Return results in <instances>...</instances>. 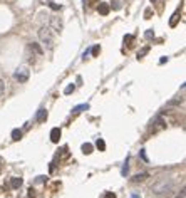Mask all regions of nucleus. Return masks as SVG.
I'll list each match as a JSON object with an SVG mask.
<instances>
[{
	"instance_id": "nucleus-1",
	"label": "nucleus",
	"mask_w": 186,
	"mask_h": 198,
	"mask_svg": "<svg viewBox=\"0 0 186 198\" xmlns=\"http://www.w3.org/2000/svg\"><path fill=\"white\" fill-rule=\"evenodd\" d=\"M174 188V181L171 178H159V180L151 186V191H154L159 197H164V195L171 193Z\"/></svg>"
},
{
	"instance_id": "nucleus-2",
	"label": "nucleus",
	"mask_w": 186,
	"mask_h": 198,
	"mask_svg": "<svg viewBox=\"0 0 186 198\" xmlns=\"http://www.w3.org/2000/svg\"><path fill=\"white\" fill-rule=\"evenodd\" d=\"M39 39H40V42L49 49L52 51L55 46V40H54V34H52V29L49 25H42L39 29Z\"/></svg>"
},
{
	"instance_id": "nucleus-3",
	"label": "nucleus",
	"mask_w": 186,
	"mask_h": 198,
	"mask_svg": "<svg viewBox=\"0 0 186 198\" xmlns=\"http://www.w3.org/2000/svg\"><path fill=\"white\" fill-rule=\"evenodd\" d=\"M30 76V71L27 67H19L17 71L13 72V79L19 81V82H27Z\"/></svg>"
},
{
	"instance_id": "nucleus-4",
	"label": "nucleus",
	"mask_w": 186,
	"mask_h": 198,
	"mask_svg": "<svg viewBox=\"0 0 186 198\" xmlns=\"http://www.w3.org/2000/svg\"><path fill=\"white\" fill-rule=\"evenodd\" d=\"M52 29V32H57V34H60L64 29V22L60 17H57V15H52L51 17V25H49Z\"/></svg>"
},
{
	"instance_id": "nucleus-5",
	"label": "nucleus",
	"mask_w": 186,
	"mask_h": 198,
	"mask_svg": "<svg viewBox=\"0 0 186 198\" xmlns=\"http://www.w3.org/2000/svg\"><path fill=\"white\" fill-rule=\"evenodd\" d=\"M97 12L101 13V15H107V13L111 12V5L106 4V2H101V4H99V7H97Z\"/></svg>"
},
{
	"instance_id": "nucleus-6",
	"label": "nucleus",
	"mask_w": 186,
	"mask_h": 198,
	"mask_svg": "<svg viewBox=\"0 0 186 198\" xmlns=\"http://www.w3.org/2000/svg\"><path fill=\"white\" fill-rule=\"evenodd\" d=\"M59 139H60V129H59V128H52V131H51V141H52V143H59Z\"/></svg>"
},
{
	"instance_id": "nucleus-7",
	"label": "nucleus",
	"mask_w": 186,
	"mask_h": 198,
	"mask_svg": "<svg viewBox=\"0 0 186 198\" xmlns=\"http://www.w3.org/2000/svg\"><path fill=\"white\" fill-rule=\"evenodd\" d=\"M37 123H45L47 121V111L45 109H39V113H37Z\"/></svg>"
},
{
	"instance_id": "nucleus-8",
	"label": "nucleus",
	"mask_w": 186,
	"mask_h": 198,
	"mask_svg": "<svg viewBox=\"0 0 186 198\" xmlns=\"http://www.w3.org/2000/svg\"><path fill=\"white\" fill-rule=\"evenodd\" d=\"M22 183H24V180L19 178V176H13L12 180H10V186H12V188H20Z\"/></svg>"
},
{
	"instance_id": "nucleus-9",
	"label": "nucleus",
	"mask_w": 186,
	"mask_h": 198,
	"mask_svg": "<svg viewBox=\"0 0 186 198\" xmlns=\"http://www.w3.org/2000/svg\"><path fill=\"white\" fill-rule=\"evenodd\" d=\"M153 124H156V129H163V128L166 126L164 124V121L161 119V116H158V118H154V121H153ZM154 129V131H156Z\"/></svg>"
},
{
	"instance_id": "nucleus-10",
	"label": "nucleus",
	"mask_w": 186,
	"mask_h": 198,
	"mask_svg": "<svg viewBox=\"0 0 186 198\" xmlns=\"http://www.w3.org/2000/svg\"><path fill=\"white\" fill-rule=\"evenodd\" d=\"M178 20H179V12H174L173 17L169 19V27H176Z\"/></svg>"
},
{
	"instance_id": "nucleus-11",
	"label": "nucleus",
	"mask_w": 186,
	"mask_h": 198,
	"mask_svg": "<svg viewBox=\"0 0 186 198\" xmlns=\"http://www.w3.org/2000/svg\"><path fill=\"white\" fill-rule=\"evenodd\" d=\"M87 109H89V104H79V106H76V108L72 109V113L77 114V113H82V111H87Z\"/></svg>"
},
{
	"instance_id": "nucleus-12",
	"label": "nucleus",
	"mask_w": 186,
	"mask_h": 198,
	"mask_svg": "<svg viewBox=\"0 0 186 198\" xmlns=\"http://www.w3.org/2000/svg\"><path fill=\"white\" fill-rule=\"evenodd\" d=\"M146 178H148V173H138V175H134V176H132V181H136V183H138V181H144Z\"/></svg>"
},
{
	"instance_id": "nucleus-13",
	"label": "nucleus",
	"mask_w": 186,
	"mask_h": 198,
	"mask_svg": "<svg viewBox=\"0 0 186 198\" xmlns=\"http://www.w3.org/2000/svg\"><path fill=\"white\" fill-rule=\"evenodd\" d=\"M92 144L91 143H84L82 144V153H84V155H91V153H92Z\"/></svg>"
},
{
	"instance_id": "nucleus-14",
	"label": "nucleus",
	"mask_w": 186,
	"mask_h": 198,
	"mask_svg": "<svg viewBox=\"0 0 186 198\" xmlns=\"http://www.w3.org/2000/svg\"><path fill=\"white\" fill-rule=\"evenodd\" d=\"M30 49H32V51H34L35 52V54H39V55H42V47H40V46H39V44H35V42H32V44H30Z\"/></svg>"
},
{
	"instance_id": "nucleus-15",
	"label": "nucleus",
	"mask_w": 186,
	"mask_h": 198,
	"mask_svg": "<svg viewBox=\"0 0 186 198\" xmlns=\"http://www.w3.org/2000/svg\"><path fill=\"white\" fill-rule=\"evenodd\" d=\"M96 146H97L99 151H106V143H104V139H102V138H97V141H96Z\"/></svg>"
},
{
	"instance_id": "nucleus-16",
	"label": "nucleus",
	"mask_w": 186,
	"mask_h": 198,
	"mask_svg": "<svg viewBox=\"0 0 186 198\" xmlns=\"http://www.w3.org/2000/svg\"><path fill=\"white\" fill-rule=\"evenodd\" d=\"M12 139L13 141H20L22 139V131L20 129H13L12 131Z\"/></svg>"
},
{
	"instance_id": "nucleus-17",
	"label": "nucleus",
	"mask_w": 186,
	"mask_h": 198,
	"mask_svg": "<svg viewBox=\"0 0 186 198\" xmlns=\"http://www.w3.org/2000/svg\"><path fill=\"white\" fill-rule=\"evenodd\" d=\"M127 171H129V158H126V161H124L123 170H121V175H123V176H126V175H127Z\"/></svg>"
},
{
	"instance_id": "nucleus-18",
	"label": "nucleus",
	"mask_w": 186,
	"mask_h": 198,
	"mask_svg": "<svg viewBox=\"0 0 186 198\" xmlns=\"http://www.w3.org/2000/svg\"><path fill=\"white\" fill-rule=\"evenodd\" d=\"M132 40H134V35H124V44H126L127 47L132 46Z\"/></svg>"
},
{
	"instance_id": "nucleus-19",
	"label": "nucleus",
	"mask_w": 186,
	"mask_h": 198,
	"mask_svg": "<svg viewBox=\"0 0 186 198\" xmlns=\"http://www.w3.org/2000/svg\"><path fill=\"white\" fill-rule=\"evenodd\" d=\"M74 89H76V86H74V84H69L67 87L64 89V94H71V93H74Z\"/></svg>"
},
{
	"instance_id": "nucleus-20",
	"label": "nucleus",
	"mask_w": 186,
	"mask_h": 198,
	"mask_svg": "<svg viewBox=\"0 0 186 198\" xmlns=\"http://www.w3.org/2000/svg\"><path fill=\"white\" fill-rule=\"evenodd\" d=\"M148 51H149L148 47H144V49H143V51H141V52H138V59H143L144 55L148 54Z\"/></svg>"
},
{
	"instance_id": "nucleus-21",
	"label": "nucleus",
	"mask_w": 186,
	"mask_h": 198,
	"mask_svg": "<svg viewBox=\"0 0 186 198\" xmlns=\"http://www.w3.org/2000/svg\"><path fill=\"white\" fill-rule=\"evenodd\" d=\"M174 198H186V190H185V188H181V191H179V193H178Z\"/></svg>"
},
{
	"instance_id": "nucleus-22",
	"label": "nucleus",
	"mask_w": 186,
	"mask_h": 198,
	"mask_svg": "<svg viewBox=\"0 0 186 198\" xmlns=\"http://www.w3.org/2000/svg\"><path fill=\"white\" fill-rule=\"evenodd\" d=\"M139 156H141V160H143V161H149V160H148V156H146V151H144V149H141V151H139Z\"/></svg>"
},
{
	"instance_id": "nucleus-23",
	"label": "nucleus",
	"mask_w": 186,
	"mask_h": 198,
	"mask_svg": "<svg viewBox=\"0 0 186 198\" xmlns=\"http://www.w3.org/2000/svg\"><path fill=\"white\" fill-rule=\"evenodd\" d=\"M112 9H114V10H119V9H121V2L114 0V2H112Z\"/></svg>"
},
{
	"instance_id": "nucleus-24",
	"label": "nucleus",
	"mask_w": 186,
	"mask_h": 198,
	"mask_svg": "<svg viewBox=\"0 0 186 198\" xmlns=\"http://www.w3.org/2000/svg\"><path fill=\"white\" fill-rule=\"evenodd\" d=\"M144 37H146V39H153V37H154V32H153V30H146Z\"/></svg>"
},
{
	"instance_id": "nucleus-25",
	"label": "nucleus",
	"mask_w": 186,
	"mask_h": 198,
	"mask_svg": "<svg viewBox=\"0 0 186 198\" xmlns=\"http://www.w3.org/2000/svg\"><path fill=\"white\" fill-rule=\"evenodd\" d=\"M99 52H101V47H99V46H94L92 47V55H97Z\"/></svg>"
},
{
	"instance_id": "nucleus-26",
	"label": "nucleus",
	"mask_w": 186,
	"mask_h": 198,
	"mask_svg": "<svg viewBox=\"0 0 186 198\" xmlns=\"http://www.w3.org/2000/svg\"><path fill=\"white\" fill-rule=\"evenodd\" d=\"M4 89H5V82H4L2 79H0V96L4 94Z\"/></svg>"
},
{
	"instance_id": "nucleus-27",
	"label": "nucleus",
	"mask_w": 186,
	"mask_h": 198,
	"mask_svg": "<svg viewBox=\"0 0 186 198\" xmlns=\"http://www.w3.org/2000/svg\"><path fill=\"white\" fill-rule=\"evenodd\" d=\"M104 198H116V195L112 193V191H107V193L104 195Z\"/></svg>"
},
{
	"instance_id": "nucleus-28",
	"label": "nucleus",
	"mask_w": 186,
	"mask_h": 198,
	"mask_svg": "<svg viewBox=\"0 0 186 198\" xmlns=\"http://www.w3.org/2000/svg\"><path fill=\"white\" fill-rule=\"evenodd\" d=\"M51 7H52L54 10H59V9H60V5H57L55 2H51Z\"/></svg>"
},
{
	"instance_id": "nucleus-29",
	"label": "nucleus",
	"mask_w": 186,
	"mask_h": 198,
	"mask_svg": "<svg viewBox=\"0 0 186 198\" xmlns=\"http://www.w3.org/2000/svg\"><path fill=\"white\" fill-rule=\"evenodd\" d=\"M144 15H146L144 19H151V9H148V10H146V13H144Z\"/></svg>"
},
{
	"instance_id": "nucleus-30",
	"label": "nucleus",
	"mask_w": 186,
	"mask_h": 198,
	"mask_svg": "<svg viewBox=\"0 0 186 198\" xmlns=\"http://www.w3.org/2000/svg\"><path fill=\"white\" fill-rule=\"evenodd\" d=\"M164 62H168V57H161V61H159V64H164Z\"/></svg>"
},
{
	"instance_id": "nucleus-31",
	"label": "nucleus",
	"mask_w": 186,
	"mask_h": 198,
	"mask_svg": "<svg viewBox=\"0 0 186 198\" xmlns=\"http://www.w3.org/2000/svg\"><path fill=\"white\" fill-rule=\"evenodd\" d=\"M34 195H35V191H34L32 188H30V190H29V197H34Z\"/></svg>"
},
{
	"instance_id": "nucleus-32",
	"label": "nucleus",
	"mask_w": 186,
	"mask_h": 198,
	"mask_svg": "<svg viewBox=\"0 0 186 198\" xmlns=\"http://www.w3.org/2000/svg\"><path fill=\"white\" fill-rule=\"evenodd\" d=\"M132 198H141V197H139L138 193H132Z\"/></svg>"
},
{
	"instance_id": "nucleus-33",
	"label": "nucleus",
	"mask_w": 186,
	"mask_h": 198,
	"mask_svg": "<svg viewBox=\"0 0 186 198\" xmlns=\"http://www.w3.org/2000/svg\"><path fill=\"white\" fill-rule=\"evenodd\" d=\"M151 2H153V4H154V2H156V0H151Z\"/></svg>"
}]
</instances>
